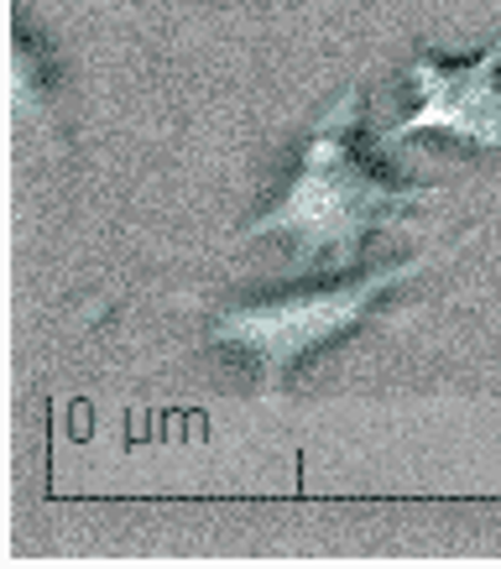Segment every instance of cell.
Segmentation results:
<instances>
[{"instance_id":"1","label":"cell","mask_w":501,"mask_h":569,"mask_svg":"<svg viewBox=\"0 0 501 569\" xmlns=\"http://www.w3.org/2000/svg\"><path fill=\"white\" fill-rule=\"evenodd\" d=\"M361 100V84H350L313 121L282 199L261 220L246 224L241 241H288L298 272H309L313 261H329L334 272H350L361 261V246L371 230L408 220L418 204L439 199L433 183H398V178L371 168V157L355 141Z\"/></svg>"},{"instance_id":"2","label":"cell","mask_w":501,"mask_h":569,"mask_svg":"<svg viewBox=\"0 0 501 569\" xmlns=\"http://www.w3.org/2000/svg\"><path fill=\"white\" fill-rule=\"evenodd\" d=\"M433 257H408L387 261L377 272L350 277V282H324V288H293L277 298H251V303H230L209 319V346L241 356L257 371L261 392L282 397L288 381L298 377V366L313 361L319 350L340 346L345 335L381 309V298L398 293L402 282H413L418 272H429Z\"/></svg>"},{"instance_id":"3","label":"cell","mask_w":501,"mask_h":569,"mask_svg":"<svg viewBox=\"0 0 501 569\" xmlns=\"http://www.w3.org/2000/svg\"><path fill=\"white\" fill-rule=\"evenodd\" d=\"M413 110L381 131V147H408L413 137H444L470 152H501V37L475 58L413 52L408 63Z\"/></svg>"}]
</instances>
